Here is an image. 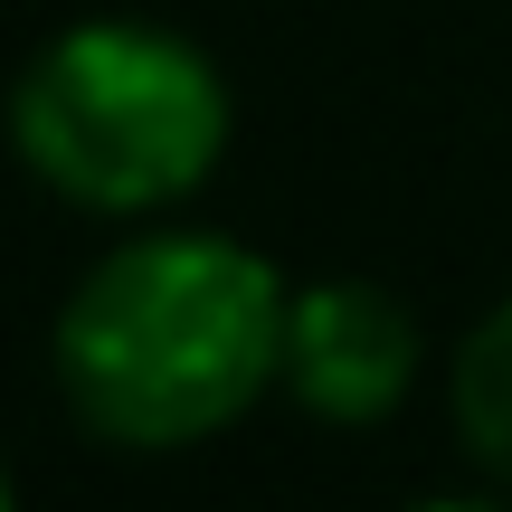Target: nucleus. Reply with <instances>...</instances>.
Returning a JSON list of instances; mask_svg holds the SVG:
<instances>
[{"label": "nucleus", "instance_id": "f257e3e1", "mask_svg": "<svg viewBox=\"0 0 512 512\" xmlns=\"http://www.w3.org/2000/svg\"><path fill=\"white\" fill-rule=\"evenodd\" d=\"M294 285L247 238L143 228L57 313V389L105 446L171 456L275 389Z\"/></svg>", "mask_w": 512, "mask_h": 512}, {"label": "nucleus", "instance_id": "7ed1b4c3", "mask_svg": "<svg viewBox=\"0 0 512 512\" xmlns=\"http://www.w3.org/2000/svg\"><path fill=\"white\" fill-rule=\"evenodd\" d=\"M418 313L389 285H361V275H323L285 304V361H275V389L294 408L332 427H370L418 389Z\"/></svg>", "mask_w": 512, "mask_h": 512}, {"label": "nucleus", "instance_id": "f03ea898", "mask_svg": "<svg viewBox=\"0 0 512 512\" xmlns=\"http://www.w3.org/2000/svg\"><path fill=\"white\" fill-rule=\"evenodd\" d=\"M10 143L57 200L95 219H152L219 171L228 86L181 29L76 19L19 67Z\"/></svg>", "mask_w": 512, "mask_h": 512}, {"label": "nucleus", "instance_id": "39448f33", "mask_svg": "<svg viewBox=\"0 0 512 512\" xmlns=\"http://www.w3.org/2000/svg\"><path fill=\"white\" fill-rule=\"evenodd\" d=\"M0 503H10V475H0Z\"/></svg>", "mask_w": 512, "mask_h": 512}, {"label": "nucleus", "instance_id": "20e7f679", "mask_svg": "<svg viewBox=\"0 0 512 512\" xmlns=\"http://www.w3.org/2000/svg\"><path fill=\"white\" fill-rule=\"evenodd\" d=\"M446 408H456V446L512 494V304H494L465 332L456 370H446Z\"/></svg>", "mask_w": 512, "mask_h": 512}]
</instances>
